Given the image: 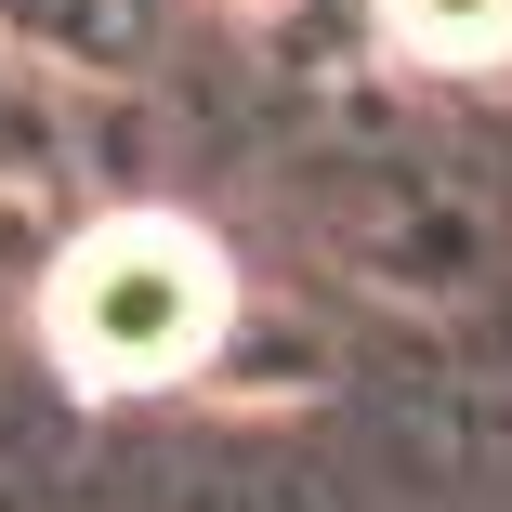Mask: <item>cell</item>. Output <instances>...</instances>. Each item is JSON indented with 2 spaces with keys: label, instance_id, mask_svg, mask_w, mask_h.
I'll list each match as a JSON object with an SVG mask.
<instances>
[{
  "label": "cell",
  "instance_id": "obj_1",
  "mask_svg": "<svg viewBox=\"0 0 512 512\" xmlns=\"http://www.w3.org/2000/svg\"><path fill=\"white\" fill-rule=\"evenodd\" d=\"M237 316V263L211 250V224L184 211H106L79 224L66 263L40 276V342L79 394H158Z\"/></svg>",
  "mask_w": 512,
  "mask_h": 512
},
{
  "label": "cell",
  "instance_id": "obj_2",
  "mask_svg": "<svg viewBox=\"0 0 512 512\" xmlns=\"http://www.w3.org/2000/svg\"><path fill=\"white\" fill-rule=\"evenodd\" d=\"M381 40L394 53H421V66H499L512 53V0H368Z\"/></svg>",
  "mask_w": 512,
  "mask_h": 512
}]
</instances>
